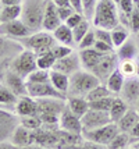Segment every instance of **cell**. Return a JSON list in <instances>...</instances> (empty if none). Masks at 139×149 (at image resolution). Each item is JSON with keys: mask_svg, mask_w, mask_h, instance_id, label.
Returning a JSON list of instances; mask_svg holds the SVG:
<instances>
[{"mask_svg": "<svg viewBox=\"0 0 139 149\" xmlns=\"http://www.w3.org/2000/svg\"><path fill=\"white\" fill-rule=\"evenodd\" d=\"M136 77L139 78V60L136 61Z\"/></svg>", "mask_w": 139, "mask_h": 149, "instance_id": "54", "label": "cell"}, {"mask_svg": "<svg viewBox=\"0 0 139 149\" xmlns=\"http://www.w3.org/2000/svg\"><path fill=\"white\" fill-rule=\"evenodd\" d=\"M120 132L118 125L115 123H110L106 124L103 127L99 128H95V130H89V131H82V136L84 139L88 142H93V143H99V145H109L113 141V138Z\"/></svg>", "mask_w": 139, "mask_h": 149, "instance_id": "5", "label": "cell"}, {"mask_svg": "<svg viewBox=\"0 0 139 149\" xmlns=\"http://www.w3.org/2000/svg\"><path fill=\"white\" fill-rule=\"evenodd\" d=\"M47 0H24L21 19L27 24L33 32L43 29V15Z\"/></svg>", "mask_w": 139, "mask_h": 149, "instance_id": "2", "label": "cell"}, {"mask_svg": "<svg viewBox=\"0 0 139 149\" xmlns=\"http://www.w3.org/2000/svg\"><path fill=\"white\" fill-rule=\"evenodd\" d=\"M132 148H136V149H139V139H136L135 142L132 143Z\"/></svg>", "mask_w": 139, "mask_h": 149, "instance_id": "53", "label": "cell"}, {"mask_svg": "<svg viewBox=\"0 0 139 149\" xmlns=\"http://www.w3.org/2000/svg\"><path fill=\"white\" fill-rule=\"evenodd\" d=\"M36 58H38V56L32 50H24V52H21L13 60V63H11V71L18 74L22 78H27L31 72H33L38 68Z\"/></svg>", "mask_w": 139, "mask_h": 149, "instance_id": "6", "label": "cell"}, {"mask_svg": "<svg viewBox=\"0 0 139 149\" xmlns=\"http://www.w3.org/2000/svg\"><path fill=\"white\" fill-rule=\"evenodd\" d=\"M24 0H0L3 6H11V4H22Z\"/></svg>", "mask_w": 139, "mask_h": 149, "instance_id": "51", "label": "cell"}, {"mask_svg": "<svg viewBox=\"0 0 139 149\" xmlns=\"http://www.w3.org/2000/svg\"><path fill=\"white\" fill-rule=\"evenodd\" d=\"M82 64H81V58H80V53H71L68 54L66 57L63 58H59L56 60L54 63L53 68L54 71H59V72H63V74H67V75H73L75 74L77 71H80Z\"/></svg>", "mask_w": 139, "mask_h": 149, "instance_id": "12", "label": "cell"}, {"mask_svg": "<svg viewBox=\"0 0 139 149\" xmlns=\"http://www.w3.org/2000/svg\"><path fill=\"white\" fill-rule=\"evenodd\" d=\"M138 45L132 39H128L122 45L117 47V56L120 60H133L138 54Z\"/></svg>", "mask_w": 139, "mask_h": 149, "instance_id": "24", "label": "cell"}, {"mask_svg": "<svg viewBox=\"0 0 139 149\" xmlns=\"http://www.w3.org/2000/svg\"><path fill=\"white\" fill-rule=\"evenodd\" d=\"M88 32H89V21L85 18V19H82L75 28H73L74 40H75V43H80L81 39L84 38Z\"/></svg>", "mask_w": 139, "mask_h": 149, "instance_id": "38", "label": "cell"}, {"mask_svg": "<svg viewBox=\"0 0 139 149\" xmlns=\"http://www.w3.org/2000/svg\"><path fill=\"white\" fill-rule=\"evenodd\" d=\"M124 82H125V77L121 74V71H120L118 67H117V68L110 74V77L107 78V81L104 85L109 88V91L111 92V93L118 95L120 92H121V89H122Z\"/></svg>", "mask_w": 139, "mask_h": 149, "instance_id": "25", "label": "cell"}, {"mask_svg": "<svg viewBox=\"0 0 139 149\" xmlns=\"http://www.w3.org/2000/svg\"><path fill=\"white\" fill-rule=\"evenodd\" d=\"M15 114L20 117H27V116H38V102L36 99L31 97L29 95H24V96L18 97L17 103H15Z\"/></svg>", "mask_w": 139, "mask_h": 149, "instance_id": "15", "label": "cell"}, {"mask_svg": "<svg viewBox=\"0 0 139 149\" xmlns=\"http://www.w3.org/2000/svg\"><path fill=\"white\" fill-rule=\"evenodd\" d=\"M138 121H139V113H136V110H128L124 114V117L115 124L118 125L120 131L129 134V131L135 127V124L138 123Z\"/></svg>", "mask_w": 139, "mask_h": 149, "instance_id": "26", "label": "cell"}, {"mask_svg": "<svg viewBox=\"0 0 139 149\" xmlns=\"http://www.w3.org/2000/svg\"><path fill=\"white\" fill-rule=\"evenodd\" d=\"M53 3L57 7H71L70 0H53Z\"/></svg>", "mask_w": 139, "mask_h": 149, "instance_id": "52", "label": "cell"}, {"mask_svg": "<svg viewBox=\"0 0 139 149\" xmlns=\"http://www.w3.org/2000/svg\"><path fill=\"white\" fill-rule=\"evenodd\" d=\"M70 4L77 13L84 15V6H82V0H70Z\"/></svg>", "mask_w": 139, "mask_h": 149, "instance_id": "48", "label": "cell"}, {"mask_svg": "<svg viewBox=\"0 0 139 149\" xmlns=\"http://www.w3.org/2000/svg\"><path fill=\"white\" fill-rule=\"evenodd\" d=\"M92 22L96 28H103L109 31L120 25L117 3L114 0H99Z\"/></svg>", "mask_w": 139, "mask_h": 149, "instance_id": "1", "label": "cell"}, {"mask_svg": "<svg viewBox=\"0 0 139 149\" xmlns=\"http://www.w3.org/2000/svg\"><path fill=\"white\" fill-rule=\"evenodd\" d=\"M60 130L66 131V132H71V134H80L82 135V121L80 117H77L73 111L67 107L66 110L61 113L60 116Z\"/></svg>", "mask_w": 139, "mask_h": 149, "instance_id": "13", "label": "cell"}, {"mask_svg": "<svg viewBox=\"0 0 139 149\" xmlns=\"http://www.w3.org/2000/svg\"><path fill=\"white\" fill-rule=\"evenodd\" d=\"M93 49H96L98 52L103 53V54H107V53H113L114 47L111 45H109L106 42H102V40H96L95 45H93Z\"/></svg>", "mask_w": 139, "mask_h": 149, "instance_id": "46", "label": "cell"}, {"mask_svg": "<svg viewBox=\"0 0 139 149\" xmlns=\"http://www.w3.org/2000/svg\"><path fill=\"white\" fill-rule=\"evenodd\" d=\"M0 24H1V18H0Z\"/></svg>", "mask_w": 139, "mask_h": 149, "instance_id": "60", "label": "cell"}, {"mask_svg": "<svg viewBox=\"0 0 139 149\" xmlns=\"http://www.w3.org/2000/svg\"><path fill=\"white\" fill-rule=\"evenodd\" d=\"M11 143L15 148H27L33 145V131L25 128L24 125H17L11 134Z\"/></svg>", "mask_w": 139, "mask_h": 149, "instance_id": "16", "label": "cell"}, {"mask_svg": "<svg viewBox=\"0 0 139 149\" xmlns=\"http://www.w3.org/2000/svg\"><path fill=\"white\" fill-rule=\"evenodd\" d=\"M52 52H53L56 60H59V58H63V57H66V56H68V54H71L74 50H73V47H71V46L54 45V47L52 49Z\"/></svg>", "mask_w": 139, "mask_h": 149, "instance_id": "41", "label": "cell"}, {"mask_svg": "<svg viewBox=\"0 0 139 149\" xmlns=\"http://www.w3.org/2000/svg\"><path fill=\"white\" fill-rule=\"evenodd\" d=\"M67 107L70 109V111H73L77 117H82L85 116V113L91 107H89V102L86 100L85 97H80V96H68L67 97Z\"/></svg>", "mask_w": 139, "mask_h": 149, "instance_id": "20", "label": "cell"}, {"mask_svg": "<svg viewBox=\"0 0 139 149\" xmlns=\"http://www.w3.org/2000/svg\"><path fill=\"white\" fill-rule=\"evenodd\" d=\"M129 136L135 138V139H139V121L135 124V127H133L132 130L129 131Z\"/></svg>", "mask_w": 139, "mask_h": 149, "instance_id": "50", "label": "cell"}, {"mask_svg": "<svg viewBox=\"0 0 139 149\" xmlns=\"http://www.w3.org/2000/svg\"><path fill=\"white\" fill-rule=\"evenodd\" d=\"M21 125H24L25 128L31 131H38L40 130V127L43 125L40 116H27V117H21Z\"/></svg>", "mask_w": 139, "mask_h": 149, "instance_id": "35", "label": "cell"}, {"mask_svg": "<svg viewBox=\"0 0 139 149\" xmlns=\"http://www.w3.org/2000/svg\"><path fill=\"white\" fill-rule=\"evenodd\" d=\"M81 121H82L84 131L95 130V128H99V127H103L106 124L113 123L109 111H100L95 110V109H89L85 113V116L81 118Z\"/></svg>", "mask_w": 139, "mask_h": 149, "instance_id": "9", "label": "cell"}, {"mask_svg": "<svg viewBox=\"0 0 139 149\" xmlns=\"http://www.w3.org/2000/svg\"><path fill=\"white\" fill-rule=\"evenodd\" d=\"M27 84H43V82H50V70H42L36 68L33 72H31L25 78Z\"/></svg>", "mask_w": 139, "mask_h": 149, "instance_id": "30", "label": "cell"}, {"mask_svg": "<svg viewBox=\"0 0 139 149\" xmlns=\"http://www.w3.org/2000/svg\"><path fill=\"white\" fill-rule=\"evenodd\" d=\"M136 45H138V47H139V32H138V36H136Z\"/></svg>", "mask_w": 139, "mask_h": 149, "instance_id": "57", "label": "cell"}, {"mask_svg": "<svg viewBox=\"0 0 139 149\" xmlns=\"http://www.w3.org/2000/svg\"><path fill=\"white\" fill-rule=\"evenodd\" d=\"M22 13L21 4H11V6H3L0 8V18L1 22H8L14 19H20Z\"/></svg>", "mask_w": 139, "mask_h": 149, "instance_id": "27", "label": "cell"}, {"mask_svg": "<svg viewBox=\"0 0 139 149\" xmlns=\"http://www.w3.org/2000/svg\"><path fill=\"white\" fill-rule=\"evenodd\" d=\"M121 97L127 103H135L139 97V78H125L121 89Z\"/></svg>", "mask_w": 139, "mask_h": 149, "instance_id": "18", "label": "cell"}, {"mask_svg": "<svg viewBox=\"0 0 139 149\" xmlns=\"http://www.w3.org/2000/svg\"><path fill=\"white\" fill-rule=\"evenodd\" d=\"M138 57H139V56H138Z\"/></svg>", "mask_w": 139, "mask_h": 149, "instance_id": "61", "label": "cell"}, {"mask_svg": "<svg viewBox=\"0 0 139 149\" xmlns=\"http://www.w3.org/2000/svg\"><path fill=\"white\" fill-rule=\"evenodd\" d=\"M82 19H85V17H84L82 14H80V13H74L73 15L70 17V18H67V21L64 22V24H66L67 26H70V28L73 29V28H75V26L80 24Z\"/></svg>", "mask_w": 139, "mask_h": 149, "instance_id": "47", "label": "cell"}, {"mask_svg": "<svg viewBox=\"0 0 139 149\" xmlns=\"http://www.w3.org/2000/svg\"><path fill=\"white\" fill-rule=\"evenodd\" d=\"M6 86L13 92L17 97H21V96H24V95H28V92H27V81H25V78L20 77L18 74H15V72H13V71L7 72V75H6Z\"/></svg>", "mask_w": 139, "mask_h": 149, "instance_id": "17", "label": "cell"}, {"mask_svg": "<svg viewBox=\"0 0 139 149\" xmlns=\"http://www.w3.org/2000/svg\"><path fill=\"white\" fill-rule=\"evenodd\" d=\"M17 96L14 95L13 92L7 88L6 85H0V106H8V104H14L17 103Z\"/></svg>", "mask_w": 139, "mask_h": 149, "instance_id": "36", "label": "cell"}, {"mask_svg": "<svg viewBox=\"0 0 139 149\" xmlns=\"http://www.w3.org/2000/svg\"><path fill=\"white\" fill-rule=\"evenodd\" d=\"M50 82L57 91H60L61 93H64L67 96L68 89H70V75L50 70Z\"/></svg>", "mask_w": 139, "mask_h": 149, "instance_id": "21", "label": "cell"}, {"mask_svg": "<svg viewBox=\"0 0 139 149\" xmlns=\"http://www.w3.org/2000/svg\"><path fill=\"white\" fill-rule=\"evenodd\" d=\"M36 102H38V111H39V114L61 116V113L67 109V99L45 97V99H36Z\"/></svg>", "mask_w": 139, "mask_h": 149, "instance_id": "11", "label": "cell"}, {"mask_svg": "<svg viewBox=\"0 0 139 149\" xmlns=\"http://www.w3.org/2000/svg\"><path fill=\"white\" fill-rule=\"evenodd\" d=\"M114 1H115V3H117V4H118V3H120V0H114Z\"/></svg>", "mask_w": 139, "mask_h": 149, "instance_id": "58", "label": "cell"}, {"mask_svg": "<svg viewBox=\"0 0 139 149\" xmlns=\"http://www.w3.org/2000/svg\"><path fill=\"white\" fill-rule=\"evenodd\" d=\"M129 149H136V148H129Z\"/></svg>", "mask_w": 139, "mask_h": 149, "instance_id": "59", "label": "cell"}, {"mask_svg": "<svg viewBox=\"0 0 139 149\" xmlns=\"http://www.w3.org/2000/svg\"><path fill=\"white\" fill-rule=\"evenodd\" d=\"M128 142H129V134L120 131L118 134L113 138L111 142L107 145V148L109 149H124L128 145Z\"/></svg>", "mask_w": 139, "mask_h": 149, "instance_id": "33", "label": "cell"}, {"mask_svg": "<svg viewBox=\"0 0 139 149\" xmlns=\"http://www.w3.org/2000/svg\"><path fill=\"white\" fill-rule=\"evenodd\" d=\"M18 40L25 47H28V50H32L33 53H36V56L40 53L52 50L56 45V39H54L53 33L47 32V31H38L27 38H21Z\"/></svg>", "mask_w": 139, "mask_h": 149, "instance_id": "4", "label": "cell"}, {"mask_svg": "<svg viewBox=\"0 0 139 149\" xmlns=\"http://www.w3.org/2000/svg\"><path fill=\"white\" fill-rule=\"evenodd\" d=\"M63 22L57 13V6L53 3V0H47L45 15H43V31L53 32L56 28H59Z\"/></svg>", "mask_w": 139, "mask_h": 149, "instance_id": "14", "label": "cell"}, {"mask_svg": "<svg viewBox=\"0 0 139 149\" xmlns=\"http://www.w3.org/2000/svg\"><path fill=\"white\" fill-rule=\"evenodd\" d=\"M129 28H131V31L135 33L139 32V8H133L132 14L129 15Z\"/></svg>", "mask_w": 139, "mask_h": 149, "instance_id": "44", "label": "cell"}, {"mask_svg": "<svg viewBox=\"0 0 139 149\" xmlns=\"http://www.w3.org/2000/svg\"><path fill=\"white\" fill-rule=\"evenodd\" d=\"M100 79L88 70H80L70 77V89L67 96L85 97L93 88L100 85Z\"/></svg>", "mask_w": 139, "mask_h": 149, "instance_id": "3", "label": "cell"}, {"mask_svg": "<svg viewBox=\"0 0 139 149\" xmlns=\"http://www.w3.org/2000/svg\"><path fill=\"white\" fill-rule=\"evenodd\" d=\"M117 67H118V56L114 54V53H107V54H104L102 57V60L91 72H93L96 77L99 78L102 84H106L107 78L110 77V74Z\"/></svg>", "mask_w": 139, "mask_h": 149, "instance_id": "8", "label": "cell"}, {"mask_svg": "<svg viewBox=\"0 0 139 149\" xmlns=\"http://www.w3.org/2000/svg\"><path fill=\"white\" fill-rule=\"evenodd\" d=\"M129 39V32L125 26L122 25H117L115 28L111 29V40H113V46L114 49H117L122 45L124 42H127Z\"/></svg>", "mask_w": 139, "mask_h": 149, "instance_id": "29", "label": "cell"}, {"mask_svg": "<svg viewBox=\"0 0 139 149\" xmlns=\"http://www.w3.org/2000/svg\"><path fill=\"white\" fill-rule=\"evenodd\" d=\"M82 149H104V148H103V145H99V143H93V142H88V141H86V142L84 143Z\"/></svg>", "mask_w": 139, "mask_h": 149, "instance_id": "49", "label": "cell"}, {"mask_svg": "<svg viewBox=\"0 0 139 149\" xmlns=\"http://www.w3.org/2000/svg\"><path fill=\"white\" fill-rule=\"evenodd\" d=\"M82 6H84V17L86 19H92L98 6V0H82Z\"/></svg>", "mask_w": 139, "mask_h": 149, "instance_id": "40", "label": "cell"}, {"mask_svg": "<svg viewBox=\"0 0 139 149\" xmlns=\"http://www.w3.org/2000/svg\"><path fill=\"white\" fill-rule=\"evenodd\" d=\"M57 13L61 19V22H66L67 18H70L74 13H77L73 7H57Z\"/></svg>", "mask_w": 139, "mask_h": 149, "instance_id": "45", "label": "cell"}, {"mask_svg": "<svg viewBox=\"0 0 139 149\" xmlns=\"http://www.w3.org/2000/svg\"><path fill=\"white\" fill-rule=\"evenodd\" d=\"M0 149H14V148H10V146H4V145H0Z\"/></svg>", "mask_w": 139, "mask_h": 149, "instance_id": "55", "label": "cell"}, {"mask_svg": "<svg viewBox=\"0 0 139 149\" xmlns=\"http://www.w3.org/2000/svg\"><path fill=\"white\" fill-rule=\"evenodd\" d=\"M95 42H96V35H95V31L89 29V32L81 39V42L78 43V47H80V50H82V49H91V47H93Z\"/></svg>", "mask_w": 139, "mask_h": 149, "instance_id": "39", "label": "cell"}, {"mask_svg": "<svg viewBox=\"0 0 139 149\" xmlns=\"http://www.w3.org/2000/svg\"><path fill=\"white\" fill-rule=\"evenodd\" d=\"M53 36L54 39L60 42L61 45H67V46H73L75 43V40H74V33H73V29L70 28V26H67L64 22L59 26V28H56L53 32Z\"/></svg>", "mask_w": 139, "mask_h": 149, "instance_id": "22", "label": "cell"}, {"mask_svg": "<svg viewBox=\"0 0 139 149\" xmlns=\"http://www.w3.org/2000/svg\"><path fill=\"white\" fill-rule=\"evenodd\" d=\"M36 63H38V68H42V70H52L54 63H56V57H54L53 52L49 50V52L38 54Z\"/></svg>", "mask_w": 139, "mask_h": 149, "instance_id": "32", "label": "cell"}, {"mask_svg": "<svg viewBox=\"0 0 139 149\" xmlns=\"http://www.w3.org/2000/svg\"><path fill=\"white\" fill-rule=\"evenodd\" d=\"M118 70L125 78H132L136 75V61L133 60H121L118 64Z\"/></svg>", "mask_w": 139, "mask_h": 149, "instance_id": "34", "label": "cell"}, {"mask_svg": "<svg viewBox=\"0 0 139 149\" xmlns=\"http://www.w3.org/2000/svg\"><path fill=\"white\" fill-rule=\"evenodd\" d=\"M104 54L103 53L98 52L96 49H82L80 50V58H81V64L84 67V70H88V71H92L93 68L98 65L102 57H103Z\"/></svg>", "mask_w": 139, "mask_h": 149, "instance_id": "19", "label": "cell"}, {"mask_svg": "<svg viewBox=\"0 0 139 149\" xmlns=\"http://www.w3.org/2000/svg\"><path fill=\"white\" fill-rule=\"evenodd\" d=\"M120 6V10L122 11V14L125 15L127 18H129V15L132 14L133 11V0H120L118 3Z\"/></svg>", "mask_w": 139, "mask_h": 149, "instance_id": "43", "label": "cell"}, {"mask_svg": "<svg viewBox=\"0 0 139 149\" xmlns=\"http://www.w3.org/2000/svg\"><path fill=\"white\" fill-rule=\"evenodd\" d=\"M136 110L139 111V97H138V100H136Z\"/></svg>", "mask_w": 139, "mask_h": 149, "instance_id": "56", "label": "cell"}, {"mask_svg": "<svg viewBox=\"0 0 139 149\" xmlns=\"http://www.w3.org/2000/svg\"><path fill=\"white\" fill-rule=\"evenodd\" d=\"M14 117L7 114L6 111L0 110V141L4 139L8 134H13L14 128Z\"/></svg>", "mask_w": 139, "mask_h": 149, "instance_id": "28", "label": "cell"}, {"mask_svg": "<svg viewBox=\"0 0 139 149\" xmlns=\"http://www.w3.org/2000/svg\"><path fill=\"white\" fill-rule=\"evenodd\" d=\"M128 110H129V109H128V103H127L122 97H114L113 104H111V109H110V111H109L111 121L113 123H118Z\"/></svg>", "mask_w": 139, "mask_h": 149, "instance_id": "23", "label": "cell"}, {"mask_svg": "<svg viewBox=\"0 0 139 149\" xmlns=\"http://www.w3.org/2000/svg\"><path fill=\"white\" fill-rule=\"evenodd\" d=\"M113 93L109 91V88H107L104 84H100L98 85L96 88H93L92 91L89 92L88 95L85 96V99L91 103V102H95V100H100V99H103V97H107V96H111Z\"/></svg>", "mask_w": 139, "mask_h": 149, "instance_id": "31", "label": "cell"}, {"mask_svg": "<svg viewBox=\"0 0 139 149\" xmlns=\"http://www.w3.org/2000/svg\"><path fill=\"white\" fill-rule=\"evenodd\" d=\"M113 100H114V96L111 95V96L103 97V99H100V100L91 102V103H89V107H91V109H95V110H100V111H110Z\"/></svg>", "mask_w": 139, "mask_h": 149, "instance_id": "37", "label": "cell"}, {"mask_svg": "<svg viewBox=\"0 0 139 149\" xmlns=\"http://www.w3.org/2000/svg\"><path fill=\"white\" fill-rule=\"evenodd\" d=\"M28 95L33 99H45V97H59L67 99L64 93H61L54 88L52 82H43V84H27Z\"/></svg>", "mask_w": 139, "mask_h": 149, "instance_id": "10", "label": "cell"}, {"mask_svg": "<svg viewBox=\"0 0 139 149\" xmlns=\"http://www.w3.org/2000/svg\"><path fill=\"white\" fill-rule=\"evenodd\" d=\"M32 33L33 31L21 18L0 24V35H4V36H8V38L21 39L27 38Z\"/></svg>", "mask_w": 139, "mask_h": 149, "instance_id": "7", "label": "cell"}, {"mask_svg": "<svg viewBox=\"0 0 139 149\" xmlns=\"http://www.w3.org/2000/svg\"><path fill=\"white\" fill-rule=\"evenodd\" d=\"M95 35H96V40H102V42H106V43L113 46L111 31L103 29V28H96V29H95ZM113 47H114V46H113Z\"/></svg>", "mask_w": 139, "mask_h": 149, "instance_id": "42", "label": "cell"}]
</instances>
